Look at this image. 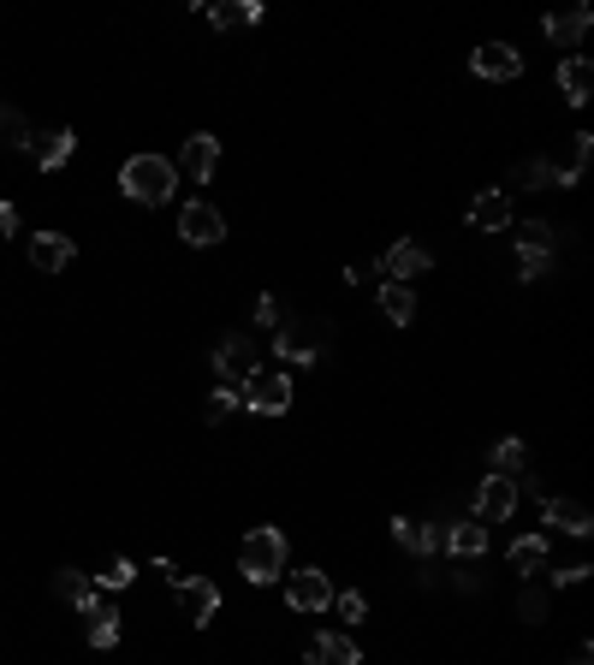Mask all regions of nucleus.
Masks as SVG:
<instances>
[{
	"label": "nucleus",
	"mask_w": 594,
	"mask_h": 665,
	"mask_svg": "<svg viewBox=\"0 0 594 665\" xmlns=\"http://www.w3.org/2000/svg\"><path fill=\"white\" fill-rule=\"evenodd\" d=\"M119 191L131 196V203H143V208H161L173 191H179V167H173L167 155H131L119 167Z\"/></svg>",
	"instance_id": "nucleus-1"
},
{
	"label": "nucleus",
	"mask_w": 594,
	"mask_h": 665,
	"mask_svg": "<svg viewBox=\"0 0 594 665\" xmlns=\"http://www.w3.org/2000/svg\"><path fill=\"white\" fill-rule=\"evenodd\" d=\"M238 571L250 576V583H274V576L286 571V535L280 529H250L244 547H238Z\"/></svg>",
	"instance_id": "nucleus-2"
},
{
	"label": "nucleus",
	"mask_w": 594,
	"mask_h": 665,
	"mask_svg": "<svg viewBox=\"0 0 594 665\" xmlns=\"http://www.w3.org/2000/svg\"><path fill=\"white\" fill-rule=\"evenodd\" d=\"M155 571H167V583H173V594H179V606H185V618H191V624H197V630H202V624H214V612H220V588H214V583H208V576H179V571H173V564H167V559H161V564H155Z\"/></svg>",
	"instance_id": "nucleus-3"
},
{
	"label": "nucleus",
	"mask_w": 594,
	"mask_h": 665,
	"mask_svg": "<svg viewBox=\"0 0 594 665\" xmlns=\"http://www.w3.org/2000/svg\"><path fill=\"white\" fill-rule=\"evenodd\" d=\"M238 393H244V405L256 410V417H280V410H292V374L286 369H256Z\"/></svg>",
	"instance_id": "nucleus-4"
},
{
	"label": "nucleus",
	"mask_w": 594,
	"mask_h": 665,
	"mask_svg": "<svg viewBox=\"0 0 594 665\" xmlns=\"http://www.w3.org/2000/svg\"><path fill=\"white\" fill-rule=\"evenodd\" d=\"M214 369H220V381L244 386L250 374L262 369V357H256V338H250V333H226V345L214 350Z\"/></svg>",
	"instance_id": "nucleus-5"
},
{
	"label": "nucleus",
	"mask_w": 594,
	"mask_h": 665,
	"mask_svg": "<svg viewBox=\"0 0 594 665\" xmlns=\"http://www.w3.org/2000/svg\"><path fill=\"white\" fill-rule=\"evenodd\" d=\"M179 238H185V244H197V250L220 244V238H226V215L214 203H185L179 208Z\"/></svg>",
	"instance_id": "nucleus-6"
},
{
	"label": "nucleus",
	"mask_w": 594,
	"mask_h": 665,
	"mask_svg": "<svg viewBox=\"0 0 594 665\" xmlns=\"http://www.w3.org/2000/svg\"><path fill=\"white\" fill-rule=\"evenodd\" d=\"M327 600H333L327 571H292L286 576V606L292 612H327Z\"/></svg>",
	"instance_id": "nucleus-7"
},
{
	"label": "nucleus",
	"mask_w": 594,
	"mask_h": 665,
	"mask_svg": "<svg viewBox=\"0 0 594 665\" xmlns=\"http://www.w3.org/2000/svg\"><path fill=\"white\" fill-rule=\"evenodd\" d=\"M511 511H517V482L511 475H488L476 487V523H505Z\"/></svg>",
	"instance_id": "nucleus-8"
},
{
	"label": "nucleus",
	"mask_w": 594,
	"mask_h": 665,
	"mask_svg": "<svg viewBox=\"0 0 594 665\" xmlns=\"http://www.w3.org/2000/svg\"><path fill=\"white\" fill-rule=\"evenodd\" d=\"M36 155V167L42 172H60L72 161V149H78V137L66 131V125H48V131H30V143H24Z\"/></svg>",
	"instance_id": "nucleus-9"
},
{
	"label": "nucleus",
	"mask_w": 594,
	"mask_h": 665,
	"mask_svg": "<svg viewBox=\"0 0 594 665\" xmlns=\"http://www.w3.org/2000/svg\"><path fill=\"white\" fill-rule=\"evenodd\" d=\"M434 268V256H428L422 244H410V238H399L393 250L381 256V273L387 280H399V285H410V280H422V273Z\"/></svg>",
	"instance_id": "nucleus-10"
},
{
	"label": "nucleus",
	"mask_w": 594,
	"mask_h": 665,
	"mask_svg": "<svg viewBox=\"0 0 594 665\" xmlns=\"http://www.w3.org/2000/svg\"><path fill=\"white\" fill-rule=\"evenodd\" d=\"M274 350H280L286 362L321 357V328H315V321H280V333H274Z\"/></svg>",
	"instance_id": "nucleus-11"
},
{
	"label": "nucleus",
	"mask_w": 594,
	"mask_h": 665,
	"mask_svg": "<svg viewBox=\"0 0 594 665\" xmlns=\"http://www.w3.org/2000/svg\"><path fill=\"white\" fill-rule=\"evenodd\" d=\"M517 72H523V54H517L511 42H482V48H476V78H488V84H511Z\"/></svg>",
	"instance_id": "nucleus-12"
},
{
	"label": "nucleus",
	"mask_w": 594,
	"mask_h": 665,
	"mask_svg": "<svg viewBox=\"0 0 594 665\" xmlns=\"http://www.w3.org/2000/svg\"><path fill=\"white\" fill-rule=\"evenodd\" d=\"M179 167H185V179H197V184H208L214 179V167H220V137H208V131H197L191 143H185V155H179Z\"/></svg>",
	"instance_id": "nucleus-13"
},
{
	"label": "nucleus",
	"mask_w": 594,
	"mask_h": 665,
	"mask_svg": "<svg viewBox=\"0 0 594 665\" xmlns=\"http://www.w3.org/2000/svg\"><path fill=\"white\" fill-rule=\"evenodd\" d=\"M72 256H78V244H72L66 232H36V238H30V261H36L42 273H66Z\"/></svg>",
	"instance_id": "nucleus-14"
},
{
	"label": "nucleus",
	"mask_w": 594,
	"mask_h": 665,
	"mask_svg": "<svg viewBox=\"0 0 594 665\" xmlns=\"http://www.w3.org/2000/svg\"><path fill=\"white\" fill-rule=\"evenodd\" d=\"M84 642H90V648H113V642H119V612H113L108 606V600H84Z\"/></svg>",
	"instance_id": "nucleus-15"
},
{
	"label": "nucleus",
	"mask_w": 594,
	"mask_h": 665,
	"mask_svg": "<svg viewBox=\"0 0 594 665\" xmlns=\"http://www.w3.org/2000/svg\"><path fill=\"white\" fill-rule=\"evenodd\" d=\"M470 226L476 232H511V191H482L470 203Z\"/></svg>",
	"instance_id": "nucleus-16"
},
{
	"label": "nucleus",
	"mask_w": 594,
	"mask_h": 665,
	"mask_svg": "<svg viewBox=\"0 0 594 665\" xmlns=\"http://www.w3.org/2000/svg\"><path fill=\"white\" fill-rule=\"evenodd\" d=\"M541 517H547V529H559V535H589L594 529L589 506H577V499H547V506H541Z\"/></svg>",
	"instance_id": "nucleus-17"
},
{
	"label": "nucleus",
	"mask_w": 594,
	"mask_h": 665,
	"mask_svg": "<svg viewBox=\"0 0 594 665\" xmlns=\"http://www.w3.org/2000/svg\"><path fill=\"white\" fill-rule=\"evenodd\" d=\"M559 90H565V102H571V107L589 102V90H594V66H589L583 54H565V60H559Z\"/></svg>",
	"instance_id": "nucleus-18"
},
{
	"label": "nucleus",
	"mask_w": 594,
	"mask_h": 665,
	"mask_svg": "<svg viewBox=\"0 0 594 665\" xmlns=\"http://www.w3.org/2000/svg\"><path fill=\"white\" fill-rule=\"evenodd\" d=\"M309 665H363V654H357L351 636L327 630V636H315V642H309Z\"/></svg>",
	"instance_id": "nucleus-19"
},
{
	"label": "nucleus",
	"mask_w": 594,
	"mask_h": 665,
	"mask_svg": "<svg viewBox=\"0 0 594 665\" xmlns=\"http://www.w3.org/2000/svg\"><path fill=\"white\" fill-rule=\"evenodd\" d=\"M589 24H594V12H589V7L553 12V18H547V42H553V48H577V42H583V30H589Z\"/></svg>",
	"instance_id": "nucleus-20"
},
{
	"label": "nucleus",
	"mask_w": 594,
	"mask_h": 665,
	"mask_svg": "<svg viewBox=\"0 0 594 665\" xmlns=\"http://www.w3.org/2000/svg\"><path fill=\"white\" fill-rule=\"evenodd\" d=\"M440 547L446 553H458V559H476V553H488V523H452L446 535H440Z\"/></svg>",
	"instance_id": "nucleus-21"
},
{
	"label": "nucleus",
	"mask_w": 594,
	"mask_h": 665,
	"mask_svg": "<svg viewBox=\"0 0 594 665\" xmlns=\"http://www.w3.org/2000/svg\"><path fill=\"white\" fill-rule=\"evenodd\" d=\"M589 155H594V137L577 131V137H571V155H565V161H547V167H553V184H577V179H583V167H589Z\"/></svg>",
	"instance_id": "nucleus-22"
},
{
	"label": "nucleus",
	"mask_w": 594,
	"mask_h": 665,
	"mask_svg": "<svg viewBox=\"0 0 594 665\" xmlns=\"http://www.w3.org/2000/svg\"><path fill=\"white\" fill-rule=\"evenodd\" d=\"M381 316L387 321H399V328H410L416 321V285H381Z\"/></svg>",
	"instance_id": "nucleus-23"
},
{
	"label": "nucleus",
	"mask_w": 594,
	"mask_h": 665,
	"mask_svg": "<svg viewBox=\"0 0 594 665\" xmlns=\"http://www.w3.org/2000/svg\"><path fill=\"white\" fill-rule=\"evenodd\" d=\"M393 541L404 547V553H434V547H440V529H428V523H416V517H399V523H393Z\"/></svg>",
	"instance_id": "nucleus-24"
},
{
	"label": "nucleus",
	"mask_w": 594,
	"mask_h": 665,
	"mask_svg": "<svg viewBox=\"0 0 594 665\" xmlns=\"http://www.w3.org/2000/svg\"><path fill=\"white\" fill-rule=\"evenodd\" d=\"M517 250H523V256L553 261V226L547 220H523V226H517Z\"/></svg>",
	"instance_id": "nucleus-25"
},
{
	"label": "nucleus",
	"mask_w": 594,
	"mask_h": 665,
	"mask_svg": "<svg viewBox=\"0 0 594 665\" xmlns=\"http://www.w3.org/2000/svg\"><path fill=\"white\" fill-rule=\"evenodd\" d=\"M541 564H547V535H523V541H511V571L535 576Z\"/></svg>",
	"instance_id": "nucleus-26"
},
{
	"label": "nucleus",
	"mask_w": 594,
	"mask_h": 665,
	"mask_svg": "<svg viewBox=\"0 0 594 665\" xmlns=\"http://www.w3.org/2000/svg\"><path fill=\"white\" fill-rule=\"evenodd\" d=\"M208 18L220 24V30H244V24L262 18V7L256 0H226V7H208Z\"/></svg>",
	"instance_id": "nucleus-27"
},
{
	"label": "nucleus",
	"mask_w": 594,
	"mask_h": 665,
	"mask_svg": "<svg viewBox=\"0 0 594 665\" xmlns=\"http://www.w3.org/2000/svg\"><path fill=\"white\" fill-rule=\"evenodd\" d=\"M54 594L66 600V606H84V600H96V576H84V571H60V576H54Z\"/></svg>",
	"instance_id": "nucleus-28"
},
{
	"label": "nucleus",
	"mask_w": 594,
	"mask_h": 665,
	"mask_svg": "<svg viewBox=\"0 0 594 665\" xmlns=\"http://www.w3.org/2000/svg\"><path fill=\"white\" fill-rule=\"evenodd\" d=\"M30 143V125H24L18 107H0V149H24Z\"/></svg>",
	"instance_id": "nucleus-29"
},
{
	"label": "nucleus",
	"mask_w": 594,
	"mask_h": 665,
	"mask_svg": "<svg viewBox=\"0 0 594 665\" xmlns=\"http://www.w3.org/2000/svg\"><path fill=\"white\" fill-rule=\"evenodd\" d=\"M523 463H529L523 440H500V446H494V475H517Z\"/></svg>",
	"instance_id": "nucleus-30"
},
{
	"label": "nucleus",
	"mask_w": 594,
	"mask_h": 665,
	"mask_svg": "<svg viewBox=\"0 0 594 665\" xmlns=\"http://www.w3.org/2000/svg\"><path fill=\"white\" fill-rule=\"evenodd\" d=\"M327 606H333L345 624H363V618H369V600H363L357 588H345V594H333V600H327Z\"/></svg>",
	"instance_id": "nucleus-31"
},
{
	"label": "nucleus",
	"mask_w": 594,
	"mask_h": 665,
	"mask_svg": "<svg viewBox=\"0 0 594 665\" xmlns=\"http://www.w3.org/2000/svg\"><path fill=\"white\" fill-rule=\"evenodd\" d=\"M238 405H244V393H238V386H220V393L208 398V422H226Z\"/></svg>",
	"instance_id": "nucleus-32"
},
{
	"label": "nucleus",
	"mask_w": 594,
	"mask_h": 665,
	"mask_svg": "<svg viewBox=\"0 0 594 665\" xmlns=\"http://www.w3.org/2000/svg\"><path fill=\"white\" fill-rule=\"evenodd\" d=\"M131 576H137L131 559H113L108 571H96V588H131Z\"/></svg>",
	"instance_id": "nucleus-33"
},
{
	"label": "nucleus",
	"mask_w": 594,
	"mask_h": 665,
	"mask_svg": "<svg viewBox=\"0 0 594 665\" xmlns=\"http://www.w3.org/2000/svg\"><path fill=\"white\" fill-rule=\"evenodd\" d=\"M517 184H523V191H535V184H553V167H547V161H523V167H517Z\"/></svg>",
	"instance_id": "nucleus-34"
},
{
	"label": "nucleus",
	"mask_w": 594,
	"mask_h": 665,
	"mask_svg": "<svg viewBox=\"0 0 594 665\" xmlns=\"http://www.w3.org/2000/svg\"><path fill=\"white\" fill-rule=\"evenodd\" d=\"M256 321H262V328H280V321H286V309L274 304V297H262V304H256Z\"/></svg>",
	"instance_id": "nucleus-35"
},
{
	"label": "nucleus",
	"mask_w": 594,
	"mask_h": 665,
	"mask_svg": "<svg viewBox=\"0 0 594 665\" xmlns=\"http://www.w3.org/2000/svg\"><path fill=\"white\" fill-rule=\"evenodd\" d=\"M12 232H18V208L0 203V238H12Z\"/></svg>",
	"instance_id": "nucleus-36"
},
{
	"label": "nucleus",
	"mask_w": 594,
	"mask_h": 665,
	"mask_svg": "<svg viewBox=\"0 0 594 665\" xmlns=\"http://www.w3.org/2000/svg\"><path fill=\"white\" fill-rule=\"evenodd\" d=\"M547 612V594H523V618H541Z\"/></svg>",
	"instance_id": "nucleus-37"
},
{
	"label": "nucleus",
	"mask_w": 594,
	"mask_h": 665,
	"mask_svg": "<svg viewBox=\"0 0 594 665\" xmlns=\"http://www.w3.org/2000/svg\"><path fill=\"white\" fill-rule=\"evenodd\" d=\"M571 665H594V648L583 642V648H577V660H571Z\"/></svg>",
	"instance_id": "nucleus-38"
}]
</instances>
